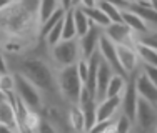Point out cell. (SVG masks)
Masks as SVG:
<instances>
[{"label":"cell","mask_w":157,"mask_h":133,"mask_svg":"<svg viewBox=\"0 0 157 133\" xmlns=\"http://www.w3.org/2000/svg\"><path fill=\"white\" fill-rule=\"evenodd\" d=\"M13 82H15L13 93H15L17 97L20 98L30 110L37 112V110L42 106V98H40L39 88H37L33 83H30L24 75H20V73L13 75Z\"/></svg>","instance_id":"obj_3"},{"label":"cell","mask_w":157,"mask_h":133,"mask_svg":"<svg viewBox=\"0 0 157 133\" xmlns=\"http://www.w3.org/2000/svg\"><path fill=\"white\" fill-rule=\"evenodd\" d=\"M0 73H7V63H5V57L2 53V49H0Z\"/></svg>","instance_id":"obj_33"},{"label":"cell","mask_w":157,"mask_h":133,"mask_svg":"<svg viewBox=\"0 0 157 133\" xmlns=\"http://www.w3.org/2000/svg\"><path fill=\"white\" fill-rule=\"evenodd\" d=\"M78 5H80V7H95L97 5V0H80Z\"/></svg>","instance_id":"obj_34"},{"label":"cell","mask_w":157,"mask_h":133,"mask_svg":"<svg viewBox=\"0 0 157 133\" xmlns=\"http://www.w3.org/2000/svg\"><path fill=\"white\" fill-rule=\"evenodd\" d=\"M10 3H12L10 0H0V12H2V10H5Z\"/></svg>","instance_id":"obj_37"},{"label":"cell","mask_w":157,"mask_h":133,"mask_svg":"<svg viewBox=\"0 0 157 133\" xmlns=\"http://www.w3.org/2000/svg\"><path fill=\"white\" fill-rule=\"evenodd\" d=\"M122 22L127 25V27L130 28L136 35H140V33H147L151 28L147 27V23H145L144 20L139 17V15H136L134 12H130L129 9L127 10H122Z\"/></svg>","instance_id":"obj_16"},{"label":"cell","mask_w":157,"mask_h":133,"mask_svg":"<svg viewBox=\"0 0 157 133\" xmlns=\"http://www.w3.org/2000/svg\"><path fill=\"white\" fill-rule=\"evenodd\" d=\"M10 2H18V0H10Z\"/></svg>","instance_id":"obj_41"},{"label":"cell","mask_w":157,"mask_h":133,"mask_svg":"<svg viewBox=\"0 0 157 133\" xmlns=\"http://www.w3.org/2000/svg\"><path fill=\"white\" fill-rule=\"evenodd\" d=\"M97 2H107V3H112V5L119 7L121 10H127L130 7L129 2H125V0H97Z\"/></svg>","instance_id":"obj_32"},{"label":"cell","mask_w":157,"mask_h":133,"mask_svg":"<svg viewBox=\"0 0 157 133\" xmlns=\"http://www.w3.org/2000/svg\"><path fill=\"white\" fill-rule=\"evenodd\" d=\"M37 133H57V131H55V128L52 127L48 121L40 120V125H39V128H37Z\"/></svg>","instance_id":"obj_31"},{"label":"cell","mask_w":157,"mask_h":133,"mask_svg":"<svg viewBox=\"0 0 157 133\" xmlns=\"http://www.w3.org/2000/svg\"><path fill=\"white\" fill-rule=\"evenodd\" d=\"M77 38L75 23H74V7L65 10L62 18V40H72Z\"/></svg>","instance_id":"obj_19"},{"label":"cell","mask_w":157,"mask_h":133,"mask_svg":"<svg viewBox=\"0 0 157 133\" xmlns=\"http://www.w3.org/2000/svg\"><path fill=\"white\" fill-rule=\"evenodd\" d=\"M112 75H114V70H112L110 66L100 58L99 66H97V85H95V98H97V102L105 97V88H107V85H109V82H110Z\"/></svg>","instance_id":"obj_15"},{"label":"cell","mask_w":157,"mask_h":133,"mask_svg":"<svg viewBox=\"0 0 157 133\" xmlns=\"http://www.w3.org/2000/svg\"><path fill=\"white\" fill-rule=\"evenodd\" d=\"M13 87H15V82H13V75H9L7 73H0V92L2 93H12Z\"/></svg>","instance_id":"obj_28"},{"label":"cell","mask_w":157,"mask_h":133,"mask_svg":"<svg viewBox=\"0 0 157 133\" xmlns=\"http://www.w3.org/2000/svg\"><path fill=\"white\" fill-rule=\"evenodd\" d=\"M75 68H77V73H78L80 82L85 85V82H87V73H89V62H87V58H78V62L75 63Z\"/></svg>","instance_id":"obj_29"},{"label":"cell","mask_w":157,"mask_h":133,"mask_svg":"<svg viewBox=\"0 0 157 133\" xmlns=\"http://www.w3.org/2000/svg\"><path fill=\"white\" fill-rule=\"evenodd\" d=\"M130 12H134L136 15H139L142 20L147 23V27L151 30H157V9H154L152 5H149L147 0L140 3H130L129 7Z\"/></svg>","instance_id":"obj_14"},{"label":"cell","mask_w":157,"mask_h":133,"mask_svg":"<svg viewBox=\"0 0 157 133\" xmlns=\"http://www.w3.org/2000/svg\"><path fill=\"white\" fill-rule=\"evenodd\" d=\"M100 35H102V28L97 27V25H90V28L87 30V33L77 38L78 40V47H80L82 58H90L97 52Z\"/></svg>","instance_id":"obj_9"},{"label":"cell","mask_w":157,"mask_h":133,"mask_svg":"<svg viewBox=\"0 0 157 133\" xmlns=\"http://www.w3.org/2000/svg\"><path fill=\"white\" fill-rule=\"evenodd\" d=\"M155 133H157V127H155Z\"/></svg>","instance_id":"obj_42"},{"label":"cell","mask_w":157,"mask_h":133,"mask_svg":"<svg viewBox=\"0 0 157 133\" xmlns=\"http://www.w3.org/2000/svg\"><path fill=\"white\" fill-rule=\"evenodd\" d=\"M74 23H75V32H77V38L82 35H85L87 30L90 28V20L87 18V15L84 13V10L80 7H74Z\"/></svg>","instance_id":"obj_22"},{"label":"cell","mask_w":157,"mask_h":133,"mask_svg":"<svg viewBox=\"0 0 157 133\" xmlns=\"http://www.w3.org/2000/svg\"><path fill=\"white\" fill-rule=\"evenodd\" d=\"M149 2V5H152L154 9H157V0H147Z\"/></svg>","instance_id":"obj_38"},{"label":"cell","mask_w":157,"mask_h":133,"mask_svg":"<svg viewBox=\"0 0 157 133\" xmlns=\"http://www.w3.org/2000/svg\"><path fill=\"white\" fill-rule=\"evenodd\" d=\"M137 103H139V95L136 92V83H134V77L127 78L125 87L121 93V108H122V115L127 117L130 121L134 123L136 120V112H137Z\"/></svg>","instance_id":"obj_7"},{"label":"cell","mask_w":157,"mask_h":133,"mask_svg":"<svg viewBox=\"0 0 157 133\" xmlns=\"http://www.w3.org/2000/svg\"><path fill=\"white\" fill-rule=\"evenodd\" d=\"M60 2V7L63 10H69V9H72V0H59Z\"/></svg>","instance_id":"obj_35"},{"label":"cell","mask_w":157,"mask_h":133,"mask_svg":"<svg viewBox=\"0 0 157 133\" xmlns=\"http://www.w3.org/2000/svg\"><path fill=\"white\" fill-rule=\"evenodd\" d=\"M142 73H144V75L157 87V66H151V65L142 63Z\"/></svg>","instance_id":"obj_30"},{"label":"cell","mask_w":157,"mask_h":133,"mask_svg":"<svg viewBox=\"0 0 157 133\" xmlns=\"http://www.w3.org/2000/svg\"><path fill=\"white\" fill-rule=\"evenodd\" d=\"M134 49H136V53L139 57V60H142L144 65L157 66V50L151 49L147 45H142V43H136Z\"/></svg>","instance_id":"obj_21"},{"label":"cell","mask_w":157,"mask_h":133,"mask_svg":"<svg viewBox=\"0 0 157 133\" xmlns=\"http://www.w3.org/2000/svg\"><path fill=\"white\" fill-rule=\"evenodd\" d=\"M134 75V83H136V92L139 95V98L145 100V102L157 105V87L144 73H132Z\"/></svg>","instance_id":"obj_10"},{"label":"cell","mask_w":157,"mask_h":133,"mask_svg":"<svg viewBox=\"0 0 157 133\" xmlns=\"http://www.w3.org/2000/svg\"><path fill=\"white\" fill-rule=\"evenodd\" d=\"M119 108H121V97H105L99 100L97 102V115H95L97 121H105L114 118Z\"/></svg>","instance_id":"obj_13"},{"label":"cell","mask_w":157,"mask_h":133,"mask_svg":"<svg viewBox=\"0 0 157 133\" xmlns=\"http://www.w3.org/2000/svg\"><path fill=\"white\" fill-rule=\"evenodd\" d=\"M117 58L127 77H130L132 73L137 72V68H139V57H137L134 47L117 45Z\"/></svg>","instance_id":"obj_11"},{"label":"cell","mask_w":157,"mask_h":133,"mask_svg":"<svg viewBox=\"0 0 157 133\" xmlns=\"http://www.w3.org/2000/svg\"><path fill=\"white\" fill-rule=\"evenodd\" d=\"M136 43H142V45H147L157 50V30H149L147 33L136 35Z\"/></svg>","instance_id":"obj_26"},{"label":"cell","mask_w":157,"mask_h":133,"mask_svg":"<svg viewBox=\"0 0 157 133\" xmlns=\"http://www.w3.org/2000/svg\"><path fill=\"white\" fill-rule=\"evenodd\" d=\"M137 125L140 127V130L149 131L151 128L157 127V106L152 103L145 102V100L139 98L137 103V112H136V120Z\"/></svg>","instance_id":"obj_8"},{"label":"cell","mask_w":157,"mask_h":133,"mask_svg":"<svg viewBox=\"0 0 157 133\" xmlns=\"http://www.w3.org/2000/svg\"><path fill=\"white\" fill-rule=\"evenodd\" d=\"M102 33L115 45H136V33L130 30L124 22H110L107 27L102 28Z\"/></svg>","instance_id":"obj_5"},{"label":"cell","mask_w":157,"mask_h":133,"mask_svg":"<svg viewBox=\"0 0 157 133\" xmlns=\"http://www.w3.org/2000/svg\"><path fill=\"white\" fill-rule=\"evenodd\" d=\"M84 87V83L78 78V73L75 65H69V66H62L60 75H59V88L63 93L69 102L77 103L78 97H80V90Z\"/></svg>","instance_id":"obj_2"},{"label":"cell","mask_w":157,"mask_h":133,"mask_svg":"<svg viewBox=\"0 0 157 133\" xmlns=\"http://www.w3.org/2000/svg\"><path fill=\"white\" fill-rule=\"evenodd\" d=\"M0 133H20V131L13 130V128H9L5 125H0Z\"/></svg>","instance_id":"obj_36"},{"label":"cell","mask_w":157,"mask_h":133,"mask_svg":"<svg viewBox=\"0 0 157 133\" xmlns=\"http://www.w3.org/2000/svg\"><path fill=\"white\" fill-rule=\"evenodd\" d=\"M52 57H54L55 63L60 66H69L75 65L78 58H82L80 55V47H78V40H60L57 45L52 47Z\"/></svg>","instance_id":"obj_4"},{"label":"cell","mask_w":157,"mask_h":133,"mask_svg":"<svg viewBox=\"0 0 157 133\" xmlns=\"http://www.w3.org/2000/svg\"><path fill=\"white\" fill-rule=\"evenodd\" d=\"M125 82H127L125 77L119 75V73H114L109 85H107V88H105V97H121L122 90H124V87H125Z\"/></svg>","instance_id":"obj_23"},{"label":"cell","mask_w":157,"mask_h":133,"mask_svg":"<svg viewBox=\"0 0 157 133\" xmlns=\"http://www.w3.org/2000/svg\"><path fill=\"white\" fill-rule=\"evenodd\" d=\"M0 125H5V127L13 128V130L22 133L15 106H13V103L10 102V98L7 97V95H5V98L0 100Z\"/></svg>","instance_id":"obj_12"},{"label":"cell","mask_w":157,"mask_h":133,"mask_svg":"<svg viewBox=\"0 0 157 133\" xmlns=\"http://www.w3.org/2000/svg\"><path fill=\"white\" fill-rule=\"evenodd\" d=\"M63 13H65V10H63L62 7H60V9H57V10H55V12H54V15H52L50 18H47V20L42 23V27H40V35H42V37H45L47 33H48V30H50V28L54 27V25L57 23L59 20H62V18H63Z\"/></svg>","instance_id":"obj_25"},{"label":"cell","mask_w":157,"mask_h":133,"mask_svg":"<svg viewBox=\"0 0 157 133\" xmlns=\"http://www.w3.org/2000/svg\"><path fill=\"white\" fill-rule=\"evenodd\" d=\"M125 2H129V3H140V2H144V0H125Z\"/></svg>","instance_id":"obj_39"},{"label":"cell","mask_w":157,"mask_h":133,"mask_svg":"<svg viewBox=\"0 0 157 133\" xmlns=\"http://www.w3.org/2000/svg\"><path fill=\"white\" fill-rule=\"evenodd\" d=\"M22 133H27V131H22Z\"/></svg>","instance_id":"obj_43"},{"label":"cell","mask_w":157,"mask_h":133,"mask_svg":"<svg viewBox=\"0 0 157 133\" xmlns=\"http://www.w3.org/2000/svg\"><path fill=\"white\" fill-rule=\"evenodd\" d=\"M69 123L75 133H85V118L78 103H74L69 110Z\"/></svg>","instance_id":"obj_17"},{"label":"cell","mask_w":157,"mask_h":133,"mask_svg":"<svg viewBox=\"0 0 157 133\" xmlns=\"http://www.w3.org/2000/svg\"><path fill=\"white\" fill-rule=\"evenodd\" d=\"M2 98H5V93H2V92H0V100Z\"/></svg>","instance_id":"obj_40"},{"label":"cell","mask_w":157,"mask_h":133,"mask_svg":"<svg viewBox=\"0 0 157 133\" xmlns=\"http://www.w3.org/2000/svg\"><path fill=\"white\" fill-rule=\"evenodd\" d=\"M20 75H24L30 83H33L39 90L54 92L55 90V78L50 68L42 60H24L20 63Z\"/></svg>","instance_id":"obj_1"},{"label":"cell","mask_w":157,"mask_h":133,"mask_svg":"<svg viewBox=\"0 0 157 133\" xmlns=\"http://www.w3.org/2000/svg\"><path fill=\"white\" fill-rule=\"evenodd\" d=\"M57 9H60V2L59 0H39V9H37L39 22L44 23L47 18H50L54 15V12Z\"/></svg>","instance_id":"obj_18"},{"label":"cell","mask_w":157,"mask_h":133,"mask_svg":"<svg viewBox=\"0 0 157 133\" xmlns=\"http://www.w3.org/2000/svg\"><path fill=\"white\" fill-rule=\"evenodd\" d=\"M97 52H99L100 58H102V60L105 62V63L109 65L112 70H114V73H119V75L129 78V77L125 75V72L122 70L121 63H119V58H117V45H115L112 40L107 38L104 33L100 35V38H99V47H97Z\"/></svg>","instance_id":"obj_6"},{"label":"cell","mask_w":157,"mask_h":133,"mask_svg":"<svg viewBox=\"0 0 157 133\" xmlns=\"http://www.w3.org/2000/svg\"><path fill=\"white\" fill-rule=\"evenodd\" d=\"M78 7H80V5H78ZM80 9L84 10V13L87 15V18L90 20L92 25H97V27L104 28V27H107V25L110 23L109 18L104 15V12L97 5L95 7H80Z\"/></svg>","instance_id":"obj_20"},{"label":"cell","mask_w":157,"mask_h":133,"mask_svg":"<svg viewBox=\"0 0 157 133\" xmlns=\"http://www.w3.org/2000/svg\"><path fill=\"white\" fill-rule=\"evenodd\" d=\"M97 7L104 12V15L109 18V22H122V10L119 7L107 2H97Z\"/></svg>","instance_id":"obj_24"},{"label":"cell","mask_w":157,"mask_h":133,"mask_svg":"<svg viewBox=\"0 0 157 133\" xmlns=\"http://www.w3.org/2000/svg\"><path fill=\"white\" fill-rule=\"evenodd\" d=\"M45 40H47L48 47L57 45V43L62 40V20H59L57 23H55L50 30H48V33L45 35Z\"/></svg>","instance_id":"obj_27"}]
</instances>
